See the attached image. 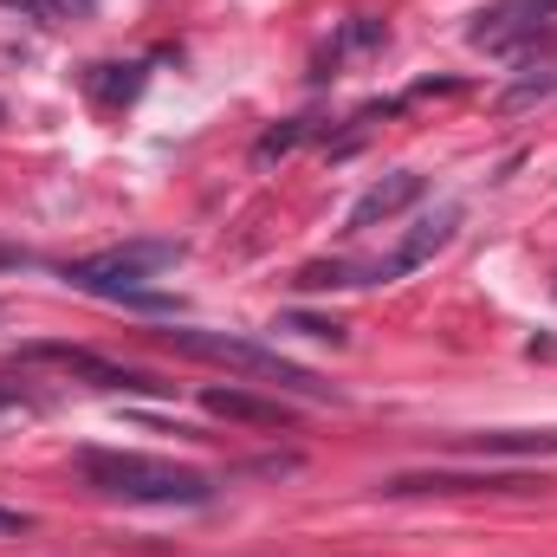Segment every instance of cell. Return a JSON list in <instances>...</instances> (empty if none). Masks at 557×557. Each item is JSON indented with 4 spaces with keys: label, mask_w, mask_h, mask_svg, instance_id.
<instances>
[{
    "label": "cell",
    "mask_w": 557,
    "mask_h": 557,
    "mask_svg": "<svg viewBox=\"0 0 557 557\" xmlns=\"http://www.w3.org/2000/svg\"><path fill=\"white\" fill-rule=\"evenodd\" d=\"M78 480L98 499H124V506H208L214 480L201 467L162 460V454H131V447H78Z\"/></svg>",
    "instance_id": "1"
},
{
    "label": "cell",
    "mask_w": 557,
    "mask_h": 557,
    "mask_svg": "<svg viewBox=\"0 0 557 557\" xmlns=\"http://www.w3.org/2000/svg\"><path fill=\"white\" fill-rule=\"evenodd\" d=\"M182 240H124V247H104L91 260H72L59 267V278L72 292H91V298H111V305H131V311H149V318H175L182 305L169 292H149V278L182 267Z\"/></svg>",
    "instance_id": "2"
},
{
    "label": "cell",
    "mask_w": 557,
    "mask_h": 557,
    "mask_svg": "<svg viewBox=\"0 0 557 557\" xmlns=\"http://www.w3.org/2000/svg\"><path fill=\"white\" fill-rule=\"evenodd\" d=\"M156 344L162 350H175V357H195V363H221V370H234V376H253V383H273L278 396H305V403H344L324 376H311L305 363H292V357H278L273 344H253V337H234V331H156Z\"/></svg>",
    "instance_id": "3"
},
{
    "label": "cell",
    "mask_w": 557,
    "mask_h": 557,
    "mask_svg": "<svg viewBox=\"0 0 557 557\" xmlns=\"http://www.w3.org/2000/svg\"><path fill=\"white\" fill-rule=\"evenodd\" d=\"M545 473L525 467H421V473H389L383 499H473V493H545Z\"/></svg>",
    "instance_id": "4"
},
{
    "label": "cell",
    "mask_w": 557,
    "mask_h": 557,
    "mask_svg": "<svg viewBox=\"0 0 557 557\" xmlns=\"http://www.w3.org/2000/svg\"><path fill=\"white\" fill-rule=\"evenodd\" d=\"M20 363H52V370H65V376H85L91 389H124V396H162L169 383H156V376H143L131 363H111V357H98V350H85V344H20Z\"/></svg>",
    "instance_id": "5"
},
{
    "label": "cell",
    "mask_w": 557,
    "mask_h": 557,
    "mask_svg": "<svg viewBox=\"0 0 557 557\" xmlns=\"http://www.w3.org/2000/svg\"><path fill=\"white\" fill-rule=\"evenodd\" d=\"M460 201H447V208H434V214H421L416 227L403 234V247L389 253V260H376V267H363V285H389V278H403V273H416V267H428L454 234H460Z\"/></svg>",
    "instance_id": "6"
},
{
    "label": "cell",
    "mask_w": 557,
    "mask_h": 557,
    "mask_svg": "<svg viewBox=\"0 0 557 557\" xmlns=\"http://www.w3.org/2000/svg\"><path fill=\"white\" fill-rule=\"evenodd\" d=\"M552 13H557V0H499V7H486V13H473L467 39L486 46V52H512V46H525Z\"/></svg>",
    "instance_id": "7"
},
{
    "label": "cell",
    "mask_w": 557,
    "mask_h": 557,
    "mask_svg": "<svg viewBox=\"0 0 557 557\" xmlns=\"http://www.w3.org/2000/svg\"><path fill=\"white\" fill-rule=\"evenodd\" d=\"M421 195H428V175H421V169H396V175L370 182V188L357 195V208H350L344 234H363V227H376V221H396V214H409Z\"/></svg>",
    "instance_id": "8"
},
{
    "label": "cell",
    "mask_w": 557,
    "mask_h": 557,
    "mask_svg": "<svg viewBox=\"0 0 557 557\" xmlns=\"http://www.w3.org/2000/svg\"><path fill=\"white\" fill-rule=\"evenodd\" d=\"M201 409L221 421H247V428H292V409L278 396H253L240 383H208L201 389Z\"/></svg>",
    "instance_id": "9"
},
{
    "label": "cell",
    "mask_w": 557,
    "mask_h": 557,
    "mask_svg": "<svg viewBox=\"0 0 557 557\" xmlns=\"http://www.w3.org/2000/svg\"><path fill=\"white\" fill-rule=\"evenodd\" d=\"M460 454H499V460H539V454H557V428H493V434H460L454 441Z\"/></svg>",
    "instance_id": "10"
},
{
    "label": "cell",
    "mask_w": 557,
    "mask_h": 557,
    "mask_svg": "<svg viewBox=\"0 0 557 557\" xmlns=\"http://www.w3.org/2000/svg\"><path fill=\"white\" fill-rule=\"evenodd\" d=\"M85 91H91L98 104H131L143 91V65H91V72H85Z\"/></svg>",
    "instance_id": "11"
},
{
    "label": "cell",
    "mask_w": 557,
    "mask_h": 557,
    "mask_svg": "<svg viewBox=\"0 0 557 557\" xmlns=\"http://www.w3.org/2000/svg\"><path fill=\"white\" fill-rule=\"evenodd\" d=\"M298 292H344V285H363V267H344V260H311L292 273Z\"/></svg>",
    "instance_id": "12"
},
{
    "label": "cell",
    "mask_w": 557,
    "mask_h": 557,
    "mask_svg": "<svg viewBox=\"0 0 557 557\" xmlns=\"http://www.w3.org/2000/svg\"><path fill=\"white\" fill-rule=\"evenodd\" d=\"M52 396L46 389H33V383H13V376H0V416H39Z\"/></svg>",
    "instance_id": "13"
},
{
    "label": "cell",
    "mask_w": 557,
    "mask_h": 557,
    "mask_svg": "<svg viewBox=\"0 0 557 557\" xmlns=\"http://www.w3.org/2000/svg\"><path fill=\"white\" fill-rule=\"evenodd\" d=\"M305 137H311V124L292 117V124H278V131H267V137L253 143V162H273V156H285V149H298Z\"/></svg>",
    "instance_id": "14"
},
{
    "label": "cell",
    "mask_w": 557,
    "mask_h": 557,
    "mask_svg": "<svg viewBox=\"0 0 557 557\" xmlns=\"http://www.w3.org/2000/svg\"><path fill=\"white\" fill-rule=\"evenodd\" d=\"M539 98H557V72H545V78L532 72V78L506 85V98H499V104H506V111H519V104H539Z\"/></svg>",
    "instance_id": "15"
},
{
    "label": "cell",
    "mask_w": 557,
    "mask_h": 557,
    "mask_svg": "<svg viewBox=\"0 0 557 557\" xmlns=\"http://www.w3.org/2000/svg\"><path fill=\"white\" fill-rule=\"evenodd\" d=\"M383 39H389V26L363 13V20H350V26H344V39L331 46V59H337V52H357V46H383Z\"/></svg>",
    "instance_id": "16"
},
{
    "label": "cell",
    "mask_w": 557,
    "mask_h": 557,
    "mask_svg": "<svg viewBox=\"0 0 557 557\" xmlns=\"http://www.w3.org/2000/svg\"><path fill=\"white\" fill-rule=\"evenodd\" d=\"M278 331H298V337H318V344H344V324H331V318H278Z\"/></svg>",
    "instance_id": "17"
},
{
    "label": "cell",
    "mask_w": 557,
    "mask_h": 557,
    "mask_svg": "<svg viewBox=\"0 0 557 557\" xmlns=\"http://www.w3.org/2000/svg\"><path fill=\"white\" fill-rule=\"evenodd\" d=\"M33 532V512H20V506H0V545L7 539H26Z\"/></svg>",
    "instance_id": "18"
},
{
    "label": "cell",
    "mask_w": 557,
    "mask_h": 557,
    "mask_svg": "<svg viewBox=\"0 0 557 557\" xmlns=\"http://www.w3.org/2000/svg\"><path fill=\"white\" fill-rule=\"evenodd\" d=\"M0 7H13V13H33L39 26H59V7H52V0H0Z\"/></svg>",
    "instance_id": "19"
},
{
    "label": "cell",
    "mask_w": 557,
    "mask_h": 557,
    "mask_svg": "<svg viewBox=\"0 0 557 557\" xmlns=\"http://www.w3.org/2000/svg\"><path fill=\"white\" fill-rule=\"evenodd\" d=\"M0 267H20V253H13V247H0Z\"/></svg>",
    "instance_id": "20"
},
{
    "label": "cell",
    "mask_w": 557,
    "mask_h": 557,
    "mask_svg": "<svg viewBox=\"0 0 557 557\" xmlns=\"http://www.w3.org/2000/svg\"><path fill=\"white\" fill-rule=\"evenodd\" d=\"M0 124H7V104H0Z\"/></svg>",
    "instance_id": "21"
}]
</instances>
